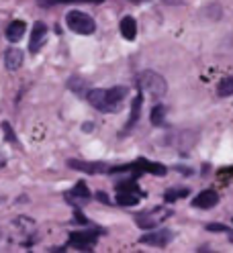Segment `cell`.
I'll use <instances>...</instances> for the list:
<instances>
[{"mask_svg":"<svg viewBox=\"0 0 233 253\" xmlns=\"http://www.w3.org/2000/svg\"><path fill=\"white\" fill-rule=\"evenodd\" d=\"M129 96L127 86H113V88H96L86 94L88 102L100 113H119L123 102Z\"/></svg>","mask_w":233,"mask_h":253,"instance_id":"1","label":"cell"},{"mask_svg":"<svg viewBox=\"0 0 233 253\" xmlns=\"http://www.w3.org/2000/svg\"><path fill=\"white\" fill-rule=\"evenodd\" d=\"M66 25L70 31H74L78 35H92L96 29L94 19L90 14H86L84 10H70L66 14Z\"/></svg>","mask_w":233,"mask_h":253,"instance_id":"2","label":"cell"},{"mask_svg":"<svg viewBox=\"0 0 233 253\" xmlns=\"http://www.w3.org/2000/svg\"><path fill=\"white\" fill-rule=\"evenodd\" d=\"M139 88L145 94H149L151 98H164V94L168 92V84L164 78L155 72H149V70L139 76Z\"/></svg>","mask_w":233,"mask_h":253,"instance_id":"3","label":"cell"},{"mask_svg":"<svg viewBox=\"0 0 233 253\" xmlns=\"http://www.w3.org/2000/svg\"><path fill=\"white\" fill-rule=\"evenodd\" d=\"M133 171L135 176L139 173H153V176H166L168 168H164L162 164H155V162H147V160H137L133 164H127V166H119V168H111V171Z\"/></svg>","mask_w":233,"mask_h":253,"instance_id":"4","label":"cell"},{"mask_svg":"<svg viewBox=\"0 0 233 253\" xmlns=\"http://www.w3.org/2000/svg\"><path fill=\"white\" fill-rule=\"evenodd\" d=\"M168 216H172V211H168L164 207H158V209H153V211H147V212H139L135 216V223L139 229H143V231H149L153 227H158L160 223H164V220Z\"/></svg>","mask_w":233,"mask_h":253,"instance_id":"5","label":"cell"},{"mask_svg":"<svg viewBox=\"0 0 233 253\" xmlns=\"http://www.w3.org/2000/svg\"><path fill=\"white\" fill-rule=\"evenodd\" d=\"M96 239H98V231H74L70 235V247H76V249H92L96 245Z\"/></svg>","mask_w":233,"mask_h":253,"instance_id":"6","label":"cell"},{"mask_svg":"<svg viewBox=\"0 0 233 253\" xmlns=\"http://www.w3.org/2000/svg\"><path fill=\"white\" fill-rule=\"evenodd\" d=\"M172 239H174V231L160 229V231H153V233L143 235L139 241H141L143 245H151V247H166Z\"/></svg>","mask_w":233,"mask_h":253,"instance_id":"7","label":"cell"},{"mask_svg":"<svg viewBox=\"0 0 233 253\" xmlns=\"http://www.w3.org/2000/svg\"><path fill=\"white\" fill-rule=\"evenodd\" d=\"M68 166H70L72 169L86 171V173H106V171H111V166L96 164V162H78V160H70Z\"/></svg>","mask_w":233,"mask_h":253,"instance_id":"8","label":"cell"},{"mask_svg":"<svg viewBox=\"0 0 233 253\" xmlns=\"http://www.w3.org/2000/svg\"><path fill=\"white\" fill-rule=\"evenodd\" d=\"M45 39H47V27H45V23H35L33 33H31L29 51H31V53H37L41 47L45 45Z\"/></svg>","mask_w":233,"mask_h":253,"instance_id":"9","label":"cell"},{"mask_svg":"<svg viewBox=\"0 0 233 253\" xmlns=\"http://www.w3.org/2000/svg\"><path fill=\"white\" fill-rule=\"evenodd\" d=\"M217 202H219V194H217L215 190H203V192H198L196 198L192 200V207L194 209H213Z\"/></svg>","mask_w":233,"mask_h":253,"instance_id":"10","label":"cell"},{"mask_svg":"<svg viewBox=\"0 0 233 253\" xmlns=\"http://www.w3.org/2000/svg\"><path fill=\"white\" fill-rule=\"evenodd\" d=\"M4 66L10 72H17L23 66V51L19 47H8L6 53H4Z\"/></svg>","mask_w":233,"mask_h":253,"instance_id":"11","label":"cell"},{"mask_svg":"<svg viewBox=\"0 0 233 253\" xmlns=\"http://www.w3.org/2000/svg\"><path fill=\"white\" fill-rule=\"evenodd\" d=\"M25 31H27V23H25V21H12V23L6 27V39H8L10 43H17V41L23 39Z\"/></svg>","mask_w":233,"mask_h":253,"instance_id":"12","label":"cell"},{"mask_svg":"<svg viewBox=\"0 0 233 253\" xmlns=\"http://www.w3.org/2000/svg\"><path fill=\"white\" fill-rule=\"evenodd\" d=\"M66 198L68 200H76V202H88V198H90V190H88V186L84 184V182H78L76 186H74V190H70V192L66 194Z\"/></svg>","mask_w":233,"mask_h":253,"instance_id":"13","label":"cell"},{"mask_svg":"<svg viewBox=\"0 0 233 253\" xmlns=\"http://www.w3.org/2000/svg\"><path fill=\"white\" fill-rule=\"evenodd\" d=\"M121 35L127 41H133L137 37V21L133 17H123L121 21Z\"/></svg>","mask_w":233,"mask_h":253,"instance_id":"14","label":"cell"},{"mask_svg":"<svg viewBox=\"0 0 233 253\" xmlns=\"http://www.w3.org/2000/svg\"><path fill=\"white\" fill-rule=\"evenodd\" d=\"M141 196L143 194H137V192H117L115 200H117V204H121V207H135Z\"/></svg>","mask_w":233,"mask_h":253,"instance_id":"15","label":"cell"},{"mask_svg":"<svg viewBox=\"0 0 233 253\" xmlns=\"http://www.w3.org/2000/svg\"><path fill=\"white\" fill-rule=\"evenodd\" d=\"M184 196H188V188H172V190H166L164 192L166 202H174V200H180Z\"/></svg>","mask_w":233,"mask_h":253,"instance_id":"16","label":"cell"},{"mask_svg":"<svg viewBox=\"0 0 233 253\" xmlns=\"http://www.w3.org/2000/svg\"><path fill=\"white\" fill-rule=\"evenodd\" d=\"M139 110H141V94H137L135 100H133V106H131V119H129V123H127V129H131V126L137 125V121H139Z\"/></svg>","mask_w":233,"mask_h":253,"instance_id":"17","label":"cell"},{"mask_svg":"<svg viewBox=\"0 0 233 253\" xmlns=\"http://www.w3.org/2000/svg\"><path fill=\"white\" fill-rule=\"evenodd\" d=\"M217 94H219L221 98H227L233 94V78H225L223 82H219V86H217Z\"/></svg>","mask_w":233,"mask_h":253,"instance_id":"18","label":"cell"},{"mask_svg":"<svg viewBox=\"0 0 233 253\" xmlns=\"http://www.w3.org/2000/svg\"><path fill=\"white\" fill-rule=\"evenodd\" d=\"M164 119H166V108L162 104H158V106L151 110V123L155 126H160V125H164Z\"/></svg>","mask_w":233,"mask_h":253,"instance_id":"19","label":"cell"},{"mask_svg":"<svg viewBox=\"0 0 233 253\" xmlns=\"http://www.w3.org/2000/svg\"><path fill=\"white\" fill-rule=\"evenodd\" d=\"M207 229H209V231H221V233H229V227H225V225H217V223L207 225Z\"/></svg>","mask_w":233,"mask_h":253,"instance_id":"20","label":"cell"},{"mask_svg":"<svg viewBox=\"0 0 233 253\" xmlns=\"http://www.w3.org/2000/svg\"><path fill=\"white\" fill-rule=\"evenodd\" d=\"M2 129L6 131V139H8V141H12V143H17V141H14V135H12V131H10V126H8L6 123L2 125Z\"/></svg>","mask_w":233,"mask_h":253,"instance_id":"21","label":"cell"},{"mask_svg":"<svg viewBox=\"0 0 233 253\" xmlns=\"http://www.w3.org/2000/svg\"><path fill=\"white\" fill-rule=\"evenodd\" d=\"M53 2H102V0H53Z\"/></svg>","mask_w":233,"mask_h":253,"instance_id":"22","label":"cell"},{"mask_svg":"<svg viewBox=\"0 0 233 253\" xmlns=\"http://www.w3.org/2000/svg\"><path fill=\"white\" fill-rule=\"evenodd\" d=\"M4 164H6V160H4V155L0 153V168H4Z\"/></svg>","mask_w":233,"mask_h":253,"instance_id":"23","label":"cell"},{"mask_svg":"<svg viewBox=\"0 0 233 253\" xmlns=\"http://www.w3.org/2000/svg\"><path fill=\"white\" fill-rule=\"evenodd\" d=\"M131 2H147V0H131Z\"/></svg>","mask_w":233,"mask_h":253,"instance_id":"24","label":"cell"}]
</instances>
